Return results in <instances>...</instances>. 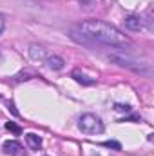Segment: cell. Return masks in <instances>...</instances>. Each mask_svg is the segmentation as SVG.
Masks as SVG:
<instances>
[{"instance_id":"obj_2","label":"cell","mask_w":154,"mask_h":156,"mask_svg":"<svg viewBox=\"0 0 154 156\" xmlns=\"http://www.w3.org/2000/svg\"><path fill=\"white\" fill-rule=\"evenodd\" d=\"M78 127H80V131L82 133H85V134H100V133H103V122L100 120V118L96 116V115H82L80 120H78Z\"/></svg>"},{"instance_id":"obj_9","label":"cell","mask_w":154,"mask_h":156,"mask_svg":"<svg viewBox=\"0 0 154 156\" xmlns=\"http://www.w3.org/2000/svg\"><path fill=\"white\" fill-rule=\"evenodd\" d=\"M102 145H103V147H107V149H114V151H121V144H120V142H116V140H107V142H103Z\"/></svg>"},{"instance_id":"obj_6","label":"cell","mask_w":154,"mask_h":156,"mask_svg":"<svg viewBox=\"0 0 154 156\" xmlns=\"http://www.w3.org/2000/svg\"><path fill=\"white\" fill-rule=\"evenodd\" d=\"M45 64H47V67L49 69H53V71H60V69H64V58L62 56H56V55H53V56H47L45 58Z\"/></svg>"},{"instance_id":"obj_12","label":"cell","mask_w":154,"mask_h":156,"mask_svg":"<svg viewBox=\"0 0 154 156\" xmlns=\"http://www.w3.org/2000/svg\"><path fill=\"white\" fill-rule=\"evenodd\" d=\"M116 111H125V113H129L131 111V105H123V104H116L114 105Z\"/></svg>"},{"instance_id":"obj_13","label":"cell","mask_w":154,"mask_h":156,"mask_svg":"<svg viewBox=\"0 0 154 156\" xmlns=\"http://www.w3.org/2000/svg\"><path fill=\"white\" fill-rule=\"evenodd\" d=\"M4 29H5V22H4V18L0 16V35L4 33Z\"/></svg>"},{"instance_id":"obj_3","label":"cell","mask_w":154,"mask_h":156,"mask_svg":"<svg viewBox=\"0 0 154 156\" xmlns=\"http://www.w3.org/2000/svg\"><path fill=\"white\" fill-rule=\"evenodd\" d=\"M2 151L9 156H22L24 154V147H22L20 142H16V140H7V142L2 145Z\"/></svg>"},{"instance_id":"obj_7","label":"cell","mask_w":154,"mask_h":156,"mask_svg":"<svg viewBox=\"0 0 154 156\" xmlns=\"http://www.w3.org/2000/svg\"><path fill=\"white\" fill-rule=\"evenodd\" d=\"M71 76L75 78L78 83H82V85H94V83H96V80H94V78H89L87 75H83L80 69H75Z\"/></svg>"},{"instance_id":"obj_5","label":"cell","mask_w":154,"mask_h":156,"mask_svg":"<svg viewBox=\"0 0 154 156\" xmlns=\"http://www.w3.org/2000/svg\"><path fill=\"white\" fill-rule=\"evenodd\" d=\"M123 24H125V27H127L129 31H140V29L143 27V20H142L140 16H134V15L127 16V18L123 20Z\"/></svg>"},{"instance_id":"obj_11","label":"cell","mask_w":154,"mask_h":156,"mask_svg":"<svg viewBox=\"0 0 154 156\" xmlns=\"http://www.w3.org/2000/svg\"><path fill=\"white\" fill-rule=\"evenodd\" d=\"M31 76H35V73H29V71H26V73H20V75H16V80H18V82H22V80H29Z\"/></svg>"},{"instance_id":"obj_10","label":"cell","mask_w":154,"mask_h":156,"mask_svg":"<svg viewBox=\"0 0 154 156\" xmlns=\"http://www.w3.org/2000/svg\"><path fill=\"white\" fill-rule=\"evenodd\" d=\"M5 129L11 131V133H15V134H20V133H22V129H20L16 123H13V122H7V123H5Z\"/></svg>"},{"instance_id":"obj_1","label":"cell","mask_w":154,"mask_h":156,"mask_svg":"<svg viewBox=\"0 0 154 156\" xmlns=\"http://www.w3.org/2000/svg\"><path fill=\"white\" fill-rule=\"evenodd\" d=\"M78 29L82 31L85 42L93 40V42L105 44V45H114V47L129 42L127 37L120 29H116L114 26H111L107 22H102V20H85L78 26Z\"/></svg>"},{"instance_id":"obj_8","label":"cell","mask_w":154,"mask_h":156,"mask_svg":"<svg viewBox=\"0 0 154 156\" xmlns=\"http://www.w3.org/2000/svg\"><path fill=\"white\" fill-rule=\"evenodd\" d=\"M26 142H27V145H29L31 149H35V151H38L40 147H42V138H40L38 134H35V133H27V134H26Z\"/></svg>"},{"instance_id":"obj_4","label":"cell","mask_w":154,"mask_h":156,"mask_svg":"<svg viewBox=\"0 0 154 156\" xmlns=\"http://www.w3.org/2000/svg\"><path fill=\"white\" fill-rule=\"evenodd\" d=\"M29 56H31V60H35V62H42V60L47 58V51H45L42 45L33 44V45H29Z\"/></svg>"},{"instance_id":"obj_14","label":"cell","mask_w":154,"mask_h":156,"mask_svg":"<svg viewBox=\"0 0 154 156\" xmlns=\"http://www.w3.org/2000/svg\"><path fill=\"white\" fill-rule=\"evenodd\" d=\"M93 2H94V0H80V4H82V5H91Z\"/></svg>"}]
</instances>
